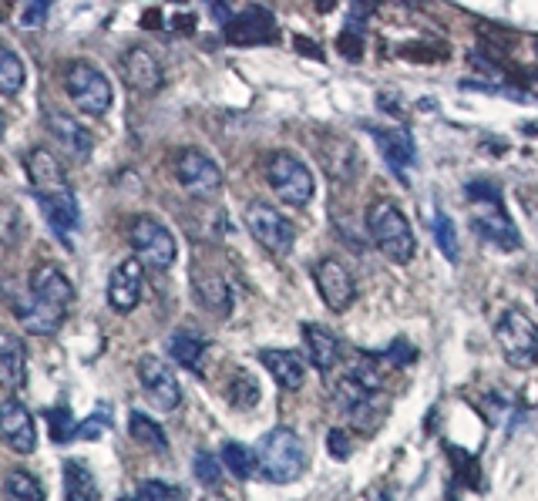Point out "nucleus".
Instances as JSON below:
<instances>
[{"label": "nucleus", "instance_id": "1", "mask_svg": "<svg viewBox=\"0 0 538 501\" xmlns=\"http://www.w3.org/2000/svg\"><path fill=\"white\" fill-rule=\"evenodd\" d=\"M71 303H74V286L64 276V269L54 263H41L31 273L27 296H14V313L24 323V330L48 337V333H54L64 323Z\"/></svg>", "mask_w": 538, "mask_h": 501}, {"label": "nucleus", "instance_id": "2", "mask_svg": "<svg viewBox=\"0 0 538 501\" xmlns=\"http://www.w3.org/2000/svg\"><path fill=\"white\" fill-rule=\"evenodd\" d=\"M256 468L273 485H290V481L300 478L306 471V448L300 434L290 428H273L263 434L256 448Z\"/></svg>", "mask_w": 538, "mask_h": 501}, {"label": "nucleus", "instance_id": "3", "mask_svg": "<svg viewBox=\"0 0 538 501\" xmlns=\"http://www.w3.org/2000/svg\"><path fill=\"white\" fill-rule=\"evenodd\" d=\"M367 229H370L374 246L384 253V259H391V263H397V266H404L414 259V253H417L414 229L394 202L377 199L374 206L367 209Z\"/></svg>", "mask_w": 538, "mask_h": 501}, {"label": "nucleus", "instance_id": "4", "mask_svg": "<svg viewBox=\"0 0 538 501\" xmlns=\"http://www.w3.org/2000/svg\"><path fill=\"white\" fill-rule=\"evenodd\" d=\"M64 95L71 98V105L88 118L108 115L111 108V81L101 74L91 61H68V68L61 74Z\"/></svg>", "mask_w": 538, "mask_h": 501}, {"label": "nucleus", "instance_id": "5", "mask_svg": "<svg viewBox=\"0 0 538 501\" xmlns=\"http://www.w3.org/2000/svg\"><path fill=\"white\" fill-rule=\"evenodd\" d=\"M495 340L512 367H532L538 360V327L518 306H508L495 327Z\"/></svg>", "mask_w": 538, "mask_h": 501}, {"label": "nucleus", "instance_id": "6", "mask_svg": "<svg viewBox=\"0 0 538 501\" xmlns=\"http://www.w3.org/2000/svg\"><path fill=\"white\" fill-rule=\"evenodd\" d=\"M266 182H269V189L286 202V206H296V209H303L306 202L313 199V189H317V185H313V172L290 152L269 155Z\"/></svg>", "mask_w": 538, "mask_h": 501}, {"label": "nucleus", "instance_id": "7", "mask_svg": "<svg viewBox=\"0 0 538 501\" xmlns=\"http://www.w3.org/2000/svg\"><path fill=\"white\" fill-rule=\"evenodd\" d=\"M128 239H132V249L138 253V263L152 269H169L175 263V253H179L175 236L152 216L135 219L132 229H128Z\"/></svg>", "mask_w": 538, "mask_h": 501}, {"label": "nucleus", "instance_id": "8", "mask_svg": "<svg viewBox=\"0 0 538 501\" xmlns=\"http://www.w3.org/2000/svg\"><path fill=\"white\" fill-rule=\"evenodd\" d=\"M246 226L253 239L269 253L283 256L290 253L293 243H296V229L293 222L283 216V212H276L273 206H266V202H249L246 206Z\"/></svg>", "mask_w": 538, "mask_h": 501}, {"label": "nucleus", "instance_id": "9", "mask_svg": "<svg viewBox=\"0 0 538 501\" xmlns=\"http://www.w3.org/2000/svg\"><path fill=\"white\" fill-rule=\"evenodd\" d=\"M172 172H175V182H179L189 196H216L222 185L219 165L212 162L206 152H199V148H179V152L172 155Z\"/></svg>", "mask_w": 538, "mask_h": 501}, {"label": "nucleus", "instance_id": "10", "mask_svg": "<svg viewBox=\"0 0 538 501\" xmlns=\"http://www.w3.org/2000/svg\"><path fill=\"white\" fill-rule=\"evenodd\" d=\"M313 280H317V290L323 296V303L330 306L333 313H343L350 310L357 300V283L350 276V269L340 263V259H320L317 269H313Z\"/></svg>", "mask_w": 538, "mask_h": 501}, {"label": "nucleus", "instance_id": "11", "mask_svg": "<svg viewBox=\"0 0 538 501\" xmlns=\"http://www.w3.org/2000/svg\"><path fill=\"white\" fill-rule=\"evenodd\" d=\"M138 380H142L148 401H152L159 411H175V407L182 404V387L179 380H175V374L169 370V364L152 354H145L142 360H138Z\"/></svg>", "mask_w": 538, "mask_h": 501}, {"label": "nucleus", "instance_id": "12", "mask_svg": "<svg viewBox=\"0 0 538 501\" xmlns=\"http://www.w3.org/2000/svg\"><path fill=\"white\" fill-rule=\"evenodd\" d=\"M0 441L17 454H34L37 451L34 417L21 401H17V397L0 401Z\"/></svg>", "mask_w": 538, "mask_h": 501}, {"label": "nucleus", "instance_id": "13", "mask_svg": "<svg viewBox=\"0 0 538 501\" xmlns=\"http://www.w3.org/2000/svg\"><path fill=\"white\" fill-rule=\"evenodd\" d=\"M122 81L135 95H155L165 85V71L148 48H128L122 54Z\"/></svg>", "mask_w": 538, "mask_h": 501}, {"label": "nucleus", "instance_id": "14", "mask_svg": "<svg viewBox=\"0 0 538 501\" xmlns=\"http://www.w3.org/2000/svg\"><path fill=\"white\" fill-rule=\"evenodd\" d=\"M145 293V273H142V263L138 256L125 259V263L115 266V273L108 276V306L115 313H132L138 300Z\"/></svg>", "mask_w": 538, "mask_h": 501}, {"label": "nucleus", "instance_id": "15", "mask_svg": "<svg viewBox=\"0 0 538 501\" xmlns=\"http://www.w3.org/2000/svg\"><path fill=\"white\" fill-rule=\"evenodd\" d=\"M226 41L236 44V48H246V44H269L276 41V21L266 7H246V11L233 14V21L226 24Z\"/></svg>", "mask_w": 538, "mask_h": 501}, {"label": "nucleus", "instance_id": "16", "mask_svg": "<svg viewBox=\"0 0 538 501\" xmlns=\"http://www.w3.org/2000/svg\"><path fill=\"white\" fill-rule=\"evenodd\" d=\"M471 233H478L488 246L502 249V253H515L522 246V236L502 212V206H481L478 212H471Z\"/></svg>", "mask_w": 538, "mask_h": 501}, {"label": "nucleus", "instance_id": "17", "mask_svg": "<svg viewBox=\"0 0 538 501\" xmlns=\"http://www.w3.org/2000/svg\"><path fill=\"white\" fill-rule=\"evenodd\" d=\"M24 169H27V179H31L37 196H54V192H68L71 182L64 175L61 162L54 159L48 148H34V152L24 155Z\"/></svg>", "mask_w": 538, "mask_h": 501}, {"label": "nucleus", "instance_id": "18", "mask_svg": "<svg viewBox=\"0 0 538 501\" xmlns=\"http://www.w3.org/2000/svg\"><path fill=\"white\" fill-rule=\"evenodd\" d=\"M377 138V148L384 155V162L397 172V179L407 182V169L414 165L417 152H414V138L407 128H394V132H380V128H370Z\"/></svg>", "mask_w": 538, "mask_h": 501}, {"label": "nucleus", "instance_id": "19", "mask_svg": "<svg viewBox=\"0 0 538 501\" xmlns=\"http://www.w3.org/2000/svg\"><path fill=\"white\" fill-rule=\"evenodd\" d=\"M27 384V350L17 333L0 330V387L21 391Z\"/></svg>", "mask_w": 538, "mask_h": 501}, {"label": "nucleus", "instance_id": "20", "mask_svg": "<svg viewBox=\"0 0 538 501\" xmlns=\"http://www.w3.org/2000/svg\"><path fill=\"white\" fill-rule=\"evenodd\" d=\"M303 350L306 360L317 370H323V374H330L340 364V340L327 327H320V323H303Z\"/></svg>", "mask_w": 538, "mask_h": 501}, {"label": "nucleus", "instance_id": "21", "mask_svg": "<svg viewBox=\"0 0 538 501\" xmlns=\"http://www.w3.org/2000/svg\"><path fill=\"white\" fill-rule=\"evenodd\" d=\"M259 360H263V367L273 374V380L283 387V391H300L303 387L306 364L300 354H293V350H263Z\"/></svg>", "mask_w": 538, "mask_h": 501}, {"label": "nucleus", "instance_id": "22", "mask_svg": "<svg viewBox=\"0 0 538 501\" xmlns=\"http://www.w3.org/2000/svg\"><path fill=\"white\" fill-rule=\"evenodd\" d=\"M48 132L68 148L74 159H88L91 148H95V142H91V135L81 128L78 118L64 115V111H48Z\"/></svg>", "mask_w": 538, "mask_h": 501}, {"label": "nucleus", "instance_id": "23", "mask_svg": "<svg viewBox=\"0 0 538 501\" xmlns=\"http://www.w3.org/2000/svg\"><path fill=\"white\" fill-rule=\"evenodd\" d=\"M192 290H196L199 303L209 306L219 317H226V313L233 310V293H229L226 280L216 273H196V269H192Z\"/></svg>", "mask_w": 538, "mask_h": 501}, {"label": "nucleus", "instance_id": "24", "mask_svg": "<svg viewBox=\"0 0 538 501\" xmlns=\"http://www.w3.org/2000/svg\"><path fill=\"white\" fill-rule=\"evenodd\" d=\"M169 357L179 367L192 370V374H199L202 360H206V340H202L199 333H192V330H175L172 337H169Z\"/></svg>", "mask_w": 538, "mask_h": 501}, {"label": "nucleus", "instance_id": "25", "mask_svg": "<svg viewBox=\"0 0 538 501\" xmlns=\"http://www.w3.org/2000/svg\"><path fill=\"white\" fill-rule=\"evenodd\" d=\"M64 501H98V478L85 461H64Z\"/></svg>", "mask_w": 538, "mask_h": 501}, {"label": "nucleus", "instance_id": "26", "mask_svg": "<svg viewBox=\"0 0 538 501\" xmlns=\"http://www.w3.org/2000/svg\"><path fill=\"white\" fill-rule=\"evenodd\" d=\"M128 431H132V438H135L138 444H145L148 451H155V454H165V451H169L165 431L152 421V417H145V414L132 411V417H128Z\"/></svg>", "mask_w": 538, "mask_h": 501}, {"label": "nucleus", "instance_id": "27", "mask_svg": "<svg viewBox=\"0 0 538 501\" xmlns=\"http://www.w3.org/2000/svg\"><path fill=\"white\" fill-rule=\"evenodd\" d=\"M4 498L7 501H44V485L31 475V471L14 468L4 481Z\"/></svg>", "mask_w": 538, "mask_h": 501}, {"label": "nucleus", "instance_id": "28", "mask_svg": "<svg viewBox=\"0 0 538 501\" xmlns=\"http://www.w3.org/2000/svg\"><path fill=\"white\" fill-rule=\"evenodd\" d=\"M24 64L17 58V51H11L7 44H0V95H17L24 88Z\"/></svg>", "mask_w": 538, "mask_h": 501}, {"label": "nucleus", "instance_id": "29", "mask_svg": "<svg viewBox=\"0 0 538 501\" xmlns=\"http://www.w3.org/2000/svg\"><path fill=\"white\" fill-rule=\"evenodd\" d=\"M222 465H226L229 471H233L236 478H253L256 475V454L243 448L239 441H226L222 444Z\"/></svg>", "mask_w": 538, "mask_h": 501}, {"label": "nucleus", "instance_id": "30", "mask_svg": "<svg viewBox=\"0 0 538 501\" xmlns=\"http://www.w3.org/2000/svg\"><path fill=\"white\" fill-rule=\"evenodd\" d=\"M229 401H233L236 407H256L259 404V384L253 377L246 374V370H236L233 374V384H229Z\"/></svg>", "mask_w": 538, "mask_h": 501}, {"label": "nucleus", "instance_id": "31", "mask_svg": "<svg viewBox=\"0 0 538 501\" xmlns=\"http://www.w3.org/2000/svg\"><path fill=\"white\" fill-rule=\"evenodd\" d=\"M434 239H438V249L444 253V259L448 263H458V253H461V246H458V233H454V226H451V219L444 216V212H438L434 216Z\"/></svg>", "mask_w": 538, "mask_h": 501}, {"label": "nucleus", "instance_id": "32", "mask_svg": "<svg viewBox=\"0 0 538 501\" xmlns=\"http://www.w3.org/2000/svg\"><path fill=\"white\" fill-rule=\"evenodd\" d=\"M48 424H51V438L58 444H68L78 438V424H74V417L68 407H54L48 414Z\"/></svg>", "mask_w": 538, "mask_h": 501}, {"label": "nucleus", "instance_id": "33", "mask_svg": "<svg viewBox=\"0 0 538 501\" xmlns=\"http://www.w3.org/2000/svg\"><path fill=\"white\" fill-rule=\"evenodd\" d=\"M192 468H196V478L202 481V485L216 488L222 481V468H219V458L209 451H199L196 458H192Z\"/></svg>", "mask_w": 538, "mask_h": 501}, {"label": "nucleus", "instance_id": "34", "mask_svg": "<svg viewBox=\"0 0 538 501\" xmlns=\"http://www.w3.org/2000/svg\"><path fill=\"white\" fill-rule=\"evenodd\" d=\"M48 11H51L48 0H27V4H21L17 24H21L24 31H31V27H41L44 21H48Z\"/></svg>", "mask_w": 538, "mask_h": 501}, {"label": "nucleus", "instance_id": "35", "mask_svg": "<svg viewBox=\"0 0 538 501\" xmlns=\"http://www.w3.org/2000/svg\"><path fill=\"white\" fill-rule=\"evenodd\" d=\"M138 495H142V501H185L182 488L165 485V481H145V485L138 488Z\"/></svg>", "mask_w": 538, "mask_h": 501}, {"label": "nucleus", "instance_id": "36", "mask_svg": "<svg viewBox=\"0 0 538 501\" xmlns=\"http://www.w3.org/2000/svg\"><path fill=\"white\" fill-rule=\"evenodd\" d=\"M468 196L481 202V206H502V192L491 182H468Z\"/></svg>", "mask_w": 538, "mask_h": 501}, {"label": "nucleus", "instance_id": "37", "mask_svg": "<svg viewBox=\"0 0 538 501\" xmlns=\"http://www.w3.org/2000/svg\"><path fill=\"white\" fill-rule=\"evenodd\" d=\"M337 51L343 54V58L360 61V58H364V37L354 34V31H343V34L337 37Z\"/></svg>", "mask_w": 538, "mask_h": 501}, {"label": "nucleus", "instance_id": "38", "mask_svg": "<svg viewBox=\"0 0 538 501\" xmlns=\"http://www.w3.org/2000/svg\"><path fill=\"white\" fill-rule=\"evenodd\" d=\"M327 451H330V454H333V458H337V461H347V458H350V451H354V444H350L347 431L333 428V431L327 434Z\"/></svg>", "mask_w": 538, "mask_h": 501}, {"label": "nucleus", "instance_id": "39", "mask_svg": "<svg viewBox=\"0 0 538 501\" xmlns=\"http://www.w3.org/2000/svg\"><path fill=\"white\" fill-rule=\"evenodd\" d=\"M105 428H108V417L98 411L95 417H91L88 424H78V438H85V441H95L98 434L105 431Z\"/></svg>", "mask_w": 538, "mask_h": 501}, {"label": "nucleus", "instance_id": "40", "mask_svg": "<svg viewBox=\"0 0 538 501\" xmlns=\"http://www.w3.org/2000/svg\"><path fill=\"white\" fill-rule=\"evenodd\" d=\"M209 11H212V17H216V21H222V24L233 21V11H229V4H212Z\"/></svg>", "mask_w": 538, "mask_h": 501}, {"label": "nucleus", "instance_id": "41", "mask_svg": "<svg viewBox=\"0 0 538 501\" xmlns=\"http://www.w3.org/2000/svg\"><path fill=\"white\" fill-rule=\"evenodd\" d=\"M145 27H159L162 24V14H159V7H152V11H148V17L142 21Z\"/></svg>", "mask_w": 538, "mask_h": 501}, {"label": "nucleus", "instance_id": "42", "mask_svg": "<svg viewBox=\"0 0 538 501\" xmlns=\"http://www.w3.org/2000/svg\"><path fill=\"white\" fill-rule=\"evenodd\" d=\"M296 48H300L303 54H313V58H320V48H317V44H306L303 37H300V41H296Z\"/></svg>", "mask_w": 538, "mask_h": 501}, {"label": "nucleus", "instance_id": "43", "mask_svg": "<svg viewBox=\"0 0 538 501\" xmlns=\"http://www.w3.org/2000/svg\"><path fill=\"white\" fill-rule=\"evenodd\" d=\"M202 501H229V498H222V495H206Z\"/></svg>", "mask_w": 538, "mask_h": 501}, {"label": "nucleus", "instance_id": "44", "mask_svg": "<svg viewBox=\"0 0 538 501\" xmlns=\"http://www.w3.org/2000/svg\"><path fill=\"white\" fill-rule=\"evenodd\" d=\"M370 501H387V495H380V491H377V495H370Z\"/></svg>", "mask_w": 538, "mask_h": 501}, {"label": "nucleus", "instance_id": "45", "mask_svg": "<svg viewBox=\"0 0 538 501\" xmlns=\"http://www.w3.org/2000/svg\"><path fill=\"white\" fill-rule=\"evenodd\" d=\"M4 125H7V122H4V111H0V135H4Z\"/></svg>", "mask_w": 538, "mask_h": 501}, {"label": "nucleus", "instance_id": "46", "mask_svg": "<svg viewBox=\"0 0 538 501\" xmlns=\"http://www.w3.org/2000/svg\"><path fill=\"white\" fill-rule=\"evenodd\" d=\"M122 501H135V498H122Z\"/></svg>", "mask_w": 538, "mask_h": 501}]
</instances>
